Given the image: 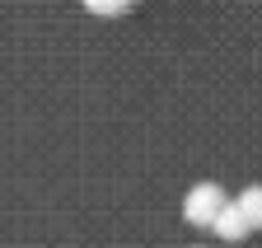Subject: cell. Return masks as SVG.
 Segmentation results:
<instances>
[{
	"instance_id": "cell-2",
	"label": "cell",
	"mask_w": 262,
	"mask_h": 248,
	"mask_svg": "<svg viewBox=\"0 0 262 248\" xmlns=\"http://www.w3.org/2000/svg\"><path fill=\"white\" fill-rule=\"evenodd\" d=\"M211 230H215L220 239H229V243H239V239H248V234H253V230H248V220L239 215V206H234V201H229V206L215 215V225H211Z\"/></svg>"
},
{
	"instance_id": "cell-1",
	"label": "cell",
	"mask_w": 262,
	"mask_h": 248,
	"mask_svg": "<svg viewBox=\"0 0 262 248\" xmlns=\"http://www.w3.org/2000/svg\"><path fill=\"white\" fill-rule=\"evenodd\" d=\"M225 206H229V201H225V192L215 188V183H196V188L187 192V201H183V215H187L192 225H206V230H211L215 215H220Z\"/></svg>"
},
{
	"instance_id": "cell-3",
	"label": "cell",
	"mask_w": 262,
	"mask_h": 248,
	"mask_svg": "<svg viewBox=\"0 0 262 248\" xmlns=\"http://www.w3.org/2000/svg\"><path fill=\"white\" fill-rule=\"evenodd\" d=\"M234 206H239V215L248 220V230H262V183H253V188H244Z\"/></svg>"
}]
</instances>
